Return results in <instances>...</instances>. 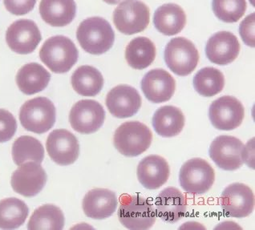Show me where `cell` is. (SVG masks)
Instances as JSON below:
<instances>
[{
    "label": "cell",
    "instance_id": "6da1fadb",
    "mask_svg": "<svg viewBox=\"0 0 255 230\" xmlns=\"http://www.w3.org/2000/svg\"><path fill=\"white\" fill-rule=\"evenodd\" d=\"M80 45L88 53L101 55L111 49L115 33L111 25L101 17H91L81 22L76 31Z\"/></svg>",
    "mask_w": 255,
    "mask_h": 230
},
{
    "label": "cell",
    "instance_id": "7a4b0ae2",
    "mask_svg": "<svg viewBox=\"0 0 255 230\" xmlns=\"http://www.w3.org/2000/svg\"><path fill=\"white\" fill-rule=\"evenodd\" d=\"M39 58L54 73H66L76 64L79 52L75 43L64 35L47 39L39 51Z\"/></svg>",
    "mask_w": 255,
    "mask_h": 230
},
{
    "label": "cell",
    "instance_id": "3957f363",
    "mask_svg": "<svg viewBox=\"0 0 255 230\" xmlns=\"http://www.w3.org/2000/svg\"><path fill=\"white\" fill-rule=\"evenodd\" d=\"M152 140L149 127L139 121H128L116 130L114 144L118 152L128 157L140 156L148 150Z\"/></svg>",
    "mask_w": 255,
    "mask_h": 230
},
{
    "label": "cell",
    "instance_id": "277c9868",
    "mask_svg": "<svg viewBox=\"0 0 255 230\" xmlns=\"http://www.w3.org/2000/svg\"><path fill=\"white\" fill-rule=\"evenodd\" d=\"M118 215L120 222L128 230H148L156 220V210L152 204L139 195L124 197Z\"/></svg>",
    "mask_w": 255,
    "mask_h": 230
},
{
    "label": "cell",
    "instance_id": "5b68a950",
    "mask_svg": "<svg viewBox=\"0 0 255 230\" xmlns=\"http://www.w3.org/2000/svg\"><path fill=\"white\" fill-rule=\"evenodd\" d=\"M55 105L47 97H36L26 101L19 112V120L23 128L34 133L49 131L56 122Z\"/></svg>",
    "mask_w": 255,
    "mask_h": 230
},
{
    "label": "cell",
    "instance_id": "8992f818",
    "mask_svg": "<svg viewBox=\"0 0 255 230\" xmlns=\"http://www.w3.org/2000/svg\"><path fill=\"white\" fill-rule=\"evenodd\" d=\"M165 61L173 73L186 76L195 70L199 61V53L194 43L184 37L171 39L165 47Z\"/></svg>",
    "mask_w": 255,
    "mask_h": 230
},
{
    "label": "cell",
    "instance_id": "52a82bcc",
    "mask_svg": "<svg viewBox=\"0 0 255 230\" xmlns=\"http://www.w3.org/2000/svg\"><path fill=\"white\" fill-rule=\"evenodd\" d=\"M214 180V169L204 159H190L180 170V185L189 194L201 195L207 193L212 188Z\"/></svg>",
    "mask_w": 255,
    "mask_h": 230
},
{
    "label": "cell",
    "instance_id": "ba28073f",
    "mask_svg": "<svg viewBox=\"0 0 255 230\" xmlns=\"http://www.w3.org/2000/svg\"><path fill=\"white\" fill-rule=\"evenodd\" d=\"M149 18V8L140 0H126L114 12V24L125 35H134L145 30Z\"/></svg>",
    "mask_w": 255,
    "mask_h": 230
},
{
    "label": "cell",
    "instance_id": "9c48e42d",
    "mask_svg": "<svg viewBox=\"0 0 255 230\" xmlns=\"http://www.w3.org/2000/svg\"><path fill=\"white\" fill-rule=\"evenodd\" d=\"M245 116V109L238 99L225 96L210 105L209 118L215 128L231 131L241 125Z\"/></svg>",
    "mask_w": 255,
    "mask_h": 230
},
{
    "label": "cell",
    "instance_id": "30bf717a",
    "mask_svg": "<svg viewBox=\"0 0 255 230\" xmlns=\"http://www.w3.org/2000/svg\"><path fill=\"white\" fill-rule=\"evenodd\" d=\"M245 145L232 136H218L210 145L209 154L217 166L226 171H235L244 163Z\"/></svg>",
    "mask_w": 255,
    "mask_h": 230
},
{
    "label": "cell",
    "instance_id": "8fae6325",
    "mask_svg": "<svg viewBox=\"0 0 255 230\" xmlns=\"http://www.w3.org/2000/svg\"><path fill=\"white\" fill-rule=\"evenodd\" d=\"M105 119L103 106L93 100H82L75 104L69 114V122L75 131L92 134L102 127Z\"/></svg>",
    "mask_w": 255,
    "mask_h": 230
},
{
    "label": "cell",
    "instance_id": "7c38bea8",
    "mask_svg": "<svg viewBox=\"0 0 255 230\" xmlns=\"http://www.w3.org/2000/svg\"><path fill=\"white\" fill-rule=\"evenodd\" d=\"M220 205L227 217L247 218L255 208V194L245 184H231L222 192Z\"/></svg>",
    "mask_w": 255,
    "mask_h": 230
},
{
    "label": "cell",
    "instance_id": "4fadbf2b",
    "mask_svg": "<svg viewBox=\"0 0 255 230\" xmlns=\"http://www.w3.org/2000/svg\"><path fill=\"white\" fill-rule=\"evenodd\" d=\"M42 40L39 27L30 19H19L7 29L6 41L10 50L21 55L33 52Z\"/></svg>",
    "mask_w": 255,
    "mask_h": 230
},
{
    "label": "cell",
    "instance_id": "5bb4252c",
    "mask_svg": "<svg viewBox=\"0 0 255 230\" xmlns=\"http://www.w3.org/2000/svg\"><path fill=\"white\" fill-rule=\"evenodd\" d=\"M47 173L40 164L29 161L13 173L10 184L15 193L26 197L39 194L47 183Z\"/></svg>",
    "mask_w": 255,
    "mask_h": 230
},
{
    "label": "cell",
    "instance_id": "9a60e30c",
    "mask_svg": "<svg viewBox=\"0 0 255 230\" xmlns=\"http://www.w3.org/2000/svg\"><path fill=\"white\" fill-rule=\"evenodd\" d=\"M47 153L54 162L67 166L76 162L80 155V144L74 134L66 129H56L46 141Z\"/></svg>",
    "mask_w": 255,
    "mask_h": 230
},
{
    "label": "cell",
    "instance_id": "2e32d148",
    "mask_svg": "<svg viewBox=\"0 0 255 230\" xmlns=\"http://www.w3.org/2000/svg\"><path fill=\"white\" fill-rule=\"evenodd\" d=\"M141 102L140 93L129 85L115 87L108 93L105 101L109 113L119 119L133 116L140 110Z\"/></svg>",
    "mask_w": 255,
    "mask_h": 230
},
{
    "label": "cell",
    "instance_id": "e0dca14e",
    "mask_svg": "<svg viewBox=\"0 0 255 230\" xmlns=\"http://www.w3.org/2000/svg\"><path fill=\"white\" fill-rule=\"evenodd\" d=\"M140 87L148 101L154 104L164 103L173 97L176 81L167 71L156 68L144 75Z\"/></svg>",
    "mask_w": 255,
    "mask_h": 230
},
{
    "label": "cell",
    "instance_id": "ac0fdd59",
    "mask_svg": "<svg viewBox=\"0 0 255 230\" xmlns=\"http://www.w3.org/2000/svg\"><path fill=\"white\" fill-rule=\"evenodd\" d=\"M240 48L239 39L233 33L219 31L209 39L206 43V54L213 64L227 65L236 60Z\"/></svg>",
    "mask_w": 255,
    "mask_h": 230
},
{
    "label": "cell",
    "instance_id": "d6986e66",
    "mask_svg": "<svg viewBox=\"0 0 255 230\" xmlns=\"http://www.w3.org/2000/svg\"><path fill=\"white\" fill-rule=\"evenodd\" d=\"M138 181L145 189H157L165 185L170 174L169 165L165 158L151 155L142 159L137 166Z\"/></svg>",
    "mask_w": 255,
    "mask_h": 230
},
{
    "label": "cell",
    "instance_id": "ffe728a7",
    "mask_svg": "<svg viewBox=\"0 0 255 230\" xmlns=\"http://www.w3.org/2000/svg\"><path fill=\"white\" fill-rule=\"evenodd\" d=\"M118 204V197L114 192L107 189H93L84 197L82 206L88 218L103 220L115 213Z\"/></svg>",
    "mask_w": 255,
    "mask_h": 230
},
{
    "label": "cell",
    "instance_id": "44dd1931",
    "mask_svg": "<svg viewBox=\"0 0 255 230\" xmlns=\"http://www.w3.org/2000/svg\"><path fill=\"white\" fill-rule=\"evenodd\" d=\"M155 206L157 216L168 223L181 220L187 210V202L183 193L173 187L163 189L156 197Z\"/></svg>",
    "mask_w": 255,
    "mask_h": 230
},
{
    "label": "cell",
    "instance_id": "7402d4cb",
    "mask_svg": "<svg viewBox=\"0 0 255 230\" xmlns=\"http://www.w3.org/2000/svg\"><path fill=\"white\" fill-rule=\"evenodd\" d=\"M39 13L43 20L53 27L70 24L76 14L74 0H41Z\"/></svg>",
    "mask_w": 255,
    "mask_h": 230
},
{
    "label": "cell",
    "instance_id": "603a6c76",
    "mask_svg": "<svg viewBox=\"0 0 255 230\" xmlns=\"http://www.w3.org/2000/svg\"><path fill=\"white\" fill-rule=\"evenodd\" d=\"M185 115L181 109L166 105L159 108L152 116L155 131L162 137H173L181 133L185 126Z\"/></svg>",
    "mask_w": 255,
    "mask_h": 230
},
{
    "label": "cell",
    "instance_id": "cb8c5ba5",
    "mask_svg": "<svg viewBox=\"0 0 255 230\" xmlns=\"http://www.w3.org/2000/svg\"><path fill=\"white\" fill-rule=\"evenodd\" d=\"M51 74L38 63H30L19 69L17 73L16 84L24 94H36L47 88Z\"/></svg>",
    "mask_w": 255,
    "mask_h": 230
},
{
    "label": "cell",
    "instance_id": "d4e9b609",
    "mask_svg": "<svg viewBox=\"0 0 255 230\" xmlns=\"http://www.w3.org/2000/svg\"><path fill=\"white\" fill-rule=\"evenodd\" d=\"M153 23L157 31L163 35L171 36L183 30L186 23V15L179 5L167 3L156 9Z\"/></svg>",
    "mask_w": 255,
    "mask_h": 230
},
{
    "label": "cell",
    "instance_id": "484cf974",
    "mask_svg": "<svg viewBox=\"0 0 255 230\" xmlns=\"http://www.w3.org/2000/svg\"><path fill=\"white\" fill-rule=\"evenodd\" d=\"M72 88L83 97H96L103 89L104 78L98 69L92 66H81L72 74Z\"/></svg>",
    "mask_w": 255,
    "mask_h": 230
},
{
    "label": "cell",
    "instance_id": "4316f807",
    "mask_svg": "<svg viewBox=\"0 0 255 230\" xmlns=\"http://www.w3.org/2000/svg\"><path fill=\"white\" fill-rule=\"evenodd\" d=\"M156 58V47L146 37H136L128 44L126 59L128 65L136 70H142L152 64Z\"/></svg>",
    "mask_w": 255,
    "mask_h": 230
},
{
    "label": "cell",
    "instance_id": "83f0119b",
    "mask_svg": "<svg viewBox=\"0 0 255 230\" xmlns=\"http://www.w3.org/2000/svg\"><path fill=\"white\" fill-rule=\"evenodd\" d=\"M29 209L23 201L10 197L0 201V229L15 230L23 225Z\"/></svg>",
    "mask_w": 255,
    "mask_h": 230
},
{
    "label": "cell",
    "instance_id": "f1b7e54d",
    "mask_svg": "<svg viewBox=\"0 0 255 230\" xmlns=\"http://www.w3.org/2000/svg\"><path fill=\"white\" fill-rule=\"evenodd\" d=\"M64 215L60 208L44 205L34 211L27 229L30 230H61L64 229Z\"/></svg>",
    "mask_w": 255,
    "mask_h": 230
},
{
    "label": "cell",
    "instance_id": "f546056e",
    "mask_svg": "<svg viewBox=\"0 0 255 230\" xmlns=\"http://www.w3.org/2000/svg\"><path fill=\"white\" fill-rule=\"evenodd\" d=\"M12 158L14 164H21L29 161L41 164L44 159V148L36 138L22 136L13 143Z\"/></svg>",
    "mask_w": 255,
    "mask_h": 230
},
{
    "label": "cell",
    "instance_id": "4dcf8cb0",
    "mask_svg": "<svg viewBox=\"0 0 255 230\" xmlns=\"http://www.w3.org/2000/svg\"><path fill=\"white\" fill-rule=\"evenodd\" d=\"M224 86V76L215 68H202L194 77V89L202 97H214L223 90Z\"/></svg>",
    "mask_w": 255,
    "mask_h": 230
},
{
    "label": "cell",
    "instance_id": "1f68e13d",
    "mask_svg": "<svg viewBox=\"0 0 255 230\" xmlns=\"http://www.w3.org/2000/svg\"><path fill=\"white\" fill-rule=\"evenodd\" d=\"M213 10L217 18L225 23H236L245 14L246 0H213Z\"/></svg>",
    "mask_w": 255,
    "mask_h": 230
},
{
    "label": "cell",
    "instance_id": "d6a6232c",
    "mask_svg": "<svg viewBox=\"0 0 255 230\" xmlns=\"http://www.w3.org/2000/svg\"><path fill=\"white\" fill-rule=\"evenodd\" d=\"M17 122L14 115L5 109H0V143L8 141L16 132Z\"/></svg>",
    "mask_w": 255,
    "mask_h": 230
},
{
    "label": "cell",
    "instance_id": "836d02e7",
    "mask_svg": "<svg viewBox=\"0 0 255 230\" xmlns=\"http://www.w3.org/2000/svg\"><path fill=\"white\" fill-rule=\"evenodd\" d=\"M37 0H4L6 10L15 15L27 14L35 7Z\"/></svg>",
    "mask_w": 255,
    "mask_h": 230
},
{
    "label": "cell",
    "instance_id": "e575fe53",
    "mask_svg": "<svg viewBox=\"0 0 255 230\" xmlns=\"http://www.w3.org/2000/svg\"><path fill=\"white\" fill-rule=\"evenodd\" d=\"M255 12L249 14L242 22L239 32L243 42L249 47H255Z\"/></svg>",
    "mask_w": 255,
    "mask_h": 230
},
{
    "label": "cell",
    "instance_id": "d590c367",
    "mask_svg": "<svg viewBox=\"0 0 255 230\" xmlns=\"http://www.w3.org/2000/svg\"><path fill=\"white\" fill-rule=\"evenodd\" d=\"M104 2H107L108 4H118L120 2H123L125 0H103Z\"/></svg>",
    "mask_w": 255,
    "mask_h": 230
}]
</instances>
